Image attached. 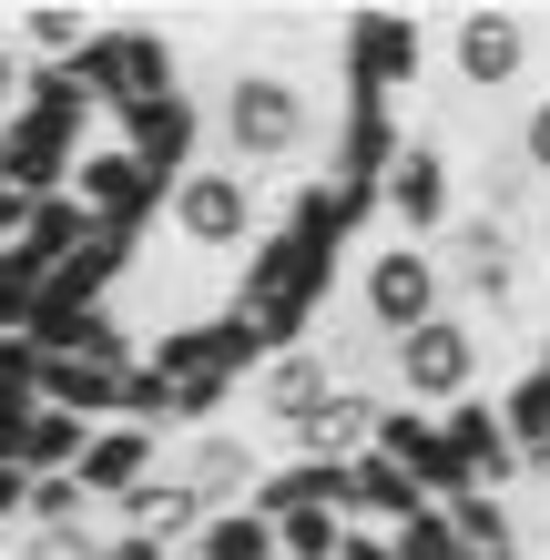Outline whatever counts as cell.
I'll use <instances>...</instances> for the list:
<instances>
[{
  "mask_svg": "<svg viewBox=\"0 0 550 560\" xmlns=\"http://www.w3.org/2000/svg\"><path fill=\"white\" fill-rule=\"evenodd\" d=\"M327 295H337V245H327V235H296V224L255 235L245 266H235V316H245L276 357L306 347V326L327 316Z\"/></svg>",
  "mask_w": 550,
  "mask_h": 560,
  "instance_id": "cell-1",
  "label": "cell"
},
{
  "mask_svg": "<svg viewBox=\"0 0 550 560\" xmlns=\"http://www.w3.org/2000/svg\"><path fill=\"white\" fill-rule=\"evenodd\" d=\"M214 143L235 153V163H296L306 143H316V92L296 82V72H235L214 92Z\"/></svg>",
  "mask_w": 550,
  "mask_h": 560,
  "instance_id": "cell-2",
  "label": "cell"
},
{
  "mask_svg": "<svg viewBox=\"0 0 550 560\" xmlns=\"http://www.w3.org/2000/svg\"><path fill=\"white\" fill-rule=\"evenodd\" d=\"M479 357H490V337H479V316H429L418 337H398V357H387V398L408 408H459L479 398Z\"/></svg>",
  "mask_w": 550,
  "mask_h": 560,
  "instance_id": "cell-3",
  "label": "cell"
},
{
  "mask_svg": "<svg viewBox=\"0 0 550 560\" xmlns=\"http://www.w3.org/2000/svg\"><path fill=\"white\" fill-rule=\"evenodd\" d=\"M358 316L377 326L387 347L418 337L429 316H448V276H438V245H408V235H387L367 266H358Z\"/></svg>",
  "mask_w": 550,
  "mask_h": 560,
  "instance_id": "cell-4",
  "label": "cell"
},
{
  "mask_svg": "<svg viewBox=\"0 0 550 560\" xmlns=\"http://www.w3.org/2000/svg\"><path fill=\"white\" fill-rule=\"evenodd\" d=\"M438 276H448V295H469L479 316H510L530 295V245L510 235V224H490V214H459L438 235Z\"/></svg>",
  "mask_w": 550,
  "mask_h": 560,
  "instance_id": "cell-5",
  "label": "cell"
},
{
  "mask_svg": "<svg viewBox=\"0 0 550 560\" xmlns=\"http://www.w3.org/2000/svg\"><path fill=\"white\" fill-rule=\"evenodd\" d=\"M72 72H82L92 103L143 113V103H164V92H174V42H164V31H143V21H113V31H92V42H82Z\"/></svg>",
  "mask_w": 550,
  "mask_h": 560,
  "instance_id": "cell-6",
  "label": "cell"
},
{
  "mask_svg": "<svg viewBox=\"0 0 550 560\" xmlns=\"http://www.w3.org/2000/svg\"><path fill=\"white\" fill-rule=\"evenodd\" d=\"M418 61H429V31L408 11H358L337 31V72H347V103H398L418 82Z\"/></svg>",
  "mask_w": 550,
  "mask_h": 560,
  "instance_id": "cell-7",
  "label": "cell"
},
{
  "mask_svg": "<svg viewBox=\"0 0 550 560\" xmlns=\"http://www.w3.org/2000/svg\"><path fill=\"white\" fill-rule=\"evenodd\" d=\"M448 224H459V163H448V143H438V133H408L398 174H387V235L438 245Z\"/></svg>",
  "mask_w": 550,
  "mask_h": 560,
  "instance_id": "cell-8",
  "label": "cell"
},
{
  "mask_svg": "<svg viewBox=\"0 0 550 560\" xmlns=\"http://www.w3.org/2000/svg\"><path fill=\"white\" fill-rule=\"evenodd\" d=\"M448 72H459V92H479V103H490V92H510V82H520L530 72V21L520 11H459V21H448Z\"/></svg>",
  "mask_w": 550,
  "mask_h": 560,
  "instance_id": "cell-9",
  "label": "cell"
},
{
  "mask_svg": "<svg viewBox=\"0 0 550 560\" xmlns=\"http://www.w3.org/2000/svg\"><path fill=\"white\" fill-rule=\"evenodd\" d=\"M174 235L204 245V255L255 245V184L235 174V163H194V174L174 184Z\"/></svg>",
  "mask_w": 550,
  "mask_h": 560,
  "instance_id": "cell-10",
  "label": "cell"
},
{
  "mask_svg": "<svg viewBox=\"0 0 550 560\" xmlns=\"http://www.w3.org/2000/svg\"><path fill=\"white\" fill-rule=\"evenodd\" d=\"M72 194H82V214H92V224H113V235H143V214H153V205H174V184H164V174H143L122 143L82 153V163H72Z\"/></svg>",
  "mask_w": 550,
  "mask_h": 560,
  "instance_id": "cell-11",
  "label": "cell"
},
{
  "mask_svg": "<svg viewBox=\"0 0 550 560\" xmlns=\"http://www.w3.org/2000/svg\"><path fill=\"white\" fill-rule=\"evenodd\" d=\"M398 153H408V122H398V103H347V113H337V153H327V184L387 194Z\"/></svg>",
  "mask_w": 550,
  "mask_h": 560,
  "instance_id": "cell-12",
  "label": "cell"
},
{
  "mask_svg": "<svg viewBox=\"0 0 550 560\" xmlns=\"http://www.w3.org/2000/svg\"><path fill=\"white\" fill-rule=\"evenodd\" d=\"M72 163H82V133H61L51 113L21 103L11 122H0V174H11L31 205H42V194H72Z\"/></svg>",
  "mask_w": 550,
  "mask_h": 560,
  "instance_id": "cell-13",
  "label": "cell"
},
{
  "mask_svg": "<svg viewBox=\"0 0 550 560\" xmlns=\"http://www.w3.org/2000/svg\"><path fill=\"white\" fill-rule=\"evenodd\" d=\"M204 103L194 92H164V103H143V113H122V153L143 163V174H164V184H184L194 174V143H204Z\"/></svg>",
  "mask_w": 550,
  "mask_h": 560,
  "instance_id": "cell-14",
  "label": "cell"
},
{
  "mask_svg": "<svg viewBox=\"0 0 550 560\" xmlns=\"http://www.w3.org/2000/svg\"><path fill=\"white\" fill-rule=\"evenodd\" d=\"M204 510H255V489H266V458H255V439H235V428H204V439L184 448L174 469Z\"/></svg>",
  "mask_w": 550,
  "mask_h": 560,
  "instance_id": "cell-15",
  "label": "cell"
},
{
  "mask_svg": "<svg viewBox=\"0 0 550 560\" xmlns=\"http://www.w3.org/2000/svg\"><path fill=\"white\" fill-rule=\"evenodd\" d=\"M438 428H448V448H459V469L479 479V489H500V500H520V448H510V428H500V398H459V408H438Z\"/></svg>",
  "mask_w": 550,
  "mask_h": 560,
  "instance_id": "cell-16",
  "label": "cell"
},
{
  "mask_svg": "<svg viewBox=\"0 0 550 560\" xmlns=\"http://www.w3.org/2000/svg\"><path fill=\"white\" fill-rule=\"evenodd\" d=\"M92 500H113V510H133L143 489H153V428H92V448H82V469H72Z\"/></svg>",
  "mask_w": 550,
  "mask_h": 560,
  "instance_id": "cell-17",
  "label": "cell"
},
{
  "mask_svg": "<svg viewBox=\"0 0 550 560\" xmlns=\"http://www.w3.org/2000/svg\"><path fill=\"white\" fill-rule=\"evenodd\" d=\"M255 510H266L276 530L285 520H347V469L337 458H276L266 489H255Z\"/></svg>",
  "mask_w": 550,
  "mask_h": 560,
  "instance_id": "cell-18",
  "label": "cell"
},
{
  "mask_svg": "<svg viewBox=\"0 0 550 560\" xmlns=\"http://www.w3.org/2000/svg\"><path fill=\"white\" fill-rule=\"evenodd\" d=\"M418 510H438V500L398 469V458H377V448H367L358 469H347V530H408Z\"/></svg>",
  "mask_w": 550,
  "mask_h": 560,
  "instance_id": "cell-19",
  "label": "cell"
},
{
  "mask_svg": "<svg viewBox=\"0 0 550 560\" xmlns=\"http://www.w3.org/2000/svg\"><path fill=\"white\" fill-rule=\"evenodd\" d=\"M327 398H337V377H327V357H316V347H285L276 368L255 377V408H266V428H276V439H296V428L327 408Z\"/></svg>",
  "mask_w": 550,
  "mask_h": 560,
  "instance_id": "cell-20",
  "label": "cell"
},
{
  "mask_svg": "<svg viewBox=\"0 0 550 560\" xmlns=\"http://www.w3.org/2000/svg\"><path fill=\"white\" fill-rule=\"evenodd\" d=\"M500 428H510V448H520V469L550 479V337H540L530 368L500 387Z\"/></svg>",
  "mask_w": 550,
  "mask_h": 560,
  "instance_id": "cell-21",
  "label": "cell"
},
{
  "mask_svg": "<svg viewBox=\"0 0 550 560\" xmlns=\"http://www.w3.org/2000/svg\"><path fill=\"white\" fill-rule=\"evenodd\" d=\"M42 408L61 418H122V368H103V357H51V377H42Z\"/></svg>",
  "mask_w": 550,
  "mask_h": 560,
  "instance_id": "cell-22",
  "label": "cell"
},
{
  "mask_svg": "<svg viewBox=\"0 0 550 560\" xmlns=\"http://www.w3.org/2000/svg\"><path fill=\"white\" fill-rule=\"evenodd\" d=\"M122 520H133V530H143L153 550H174V560H184L194 540H204V520H214V510H204V500H194V489H184V479H153V489H143V500H133V510H122Z\"/></svg>",
  "mask_w": 550,
  "mask_h": 560,
  "instance_id": "cell-23",
  "label": "cell"
},
{
  "mask_svg": "<svg viewBox=\"0 0 550 560\" xmlns=\"http://www.w3.org/2000/svg\"><path fill=\"white\" fill-rule=\"evenodd\" d=\"M92 235H103V224L82 214V194H42V205H31V235H21V255L61 276V266H72V255L92 245Z\"/></svg>",
  "mask_w": 550,
  "mask_h": 560,
  "instance_id": "cell-24",
  "label": "cell"
},
{
  "mask_svg": "<svg viewBox=\"0 0 550 560\" xmlns=\"http://www.w3.org/2000/svg\"><path fill=\"white\" fill-rule=\"evenodd\" d=\"M82 448H92V428L61 418V408H42V418H31V439H21V469L31 479H61V469H82Z\"/></svg>",
  "mask_w": 550,
  "mask_h": 560,
  "instance_id": "cell-25",
  "label": "cell"
},
{
  "mask_svg": "<svg viewBox=\"0 0 550 560\" xmlns=\"http://www.w3.org/2000/svg\"><path fill=\"white\" fill-rule=\"evenodd\" d=\"M42 295H51V266H31L21 245H0V337H31Z\"/></svg>",
  "mask_w": 550,
  "mask_h": 560,
  "instance_id": "cell-26",
  "label": "cell"
},
{
  "mask_svg": "<svg viewBox=\"0 0 550 560\" xmlns=\"http://www.w3.org/2000/svg\"><path fill=\"white\" fill-rule=\"evenodd\" d=\"M82 500H92V489L61 469V479H31V510H21V520H31L42 540H72V530H82Z\"/></svg>",
  "mask_w": 550,
  "mask_h": 560,
  "instance_id": "cell-27",
  "label": "cell"
},
{
  "mask_svg": "<svg viewBox=\"0 0 550 560\" xmlns=\"http://www.w3.org/2000/svg\"><path fill=\"white\" fill-rule=\"evenodd\" d=\"M122 266H133V235H113V224H103V235H92V245L72 255V266H61V285H72V295H92V306H103V285H113Z\"/></svg>",
  "mask_w": 550,
  "mask_h": 560,
  "instance_id": "cell-28",
  "label": "cell"
},
{
  "mask_svg": "<svg viewBox=\"0 0 550 560\" xmlns=\"http://www.w3.org/2000/svg\"><path fill=\"white\" fill-rule=\"evenodd\" d=\"M387 540H398V560H469V540H459L448 510H418L408 530H387Z\"/></svg>",
  "mask_w": 550,
  "mask_h": 560,
  "instance_id": "cell-29",
  "label": "cell"
},
{
  "mask_svg": "<svg viewBox=\"0 0 550 560\" xmlns=\"http://www.w3.org/2000/svg\"><path fill=\"white\" fill-rule=\"evenodd\" d=\"M82 42H92V21H82V11H31V51L82 61Z\"/></svg>",
  "mask_w": 550,
  "mask_h": 560,
  "instance_id": "cell-30",
  "label": "cell"
},
{
  "mask_svg": "<svg viewBox=\"0 0 550 560\" xmlns=\"http://www.w3.org/2000/svg\"><path fill=\"white\" fill-rule=\"evenodd\" d=\"M42 377H51L42 347H31V337H0V387H11V398H42Z\"/></svg>",
  "mask_w": 550,
  "mask_h": 560,
  "instance_id": "cell-31",
  "label": "cell"
},
{
  "mask_svg": "<svg viewBox=\"0 0 550 560\" xmlns=\"http://www.w3.org/2000/svg\"><path fill=\"white\" fill-rule=\"evenodd\" d=\"M31 418H42V398H11V387H0V469H21V439H31Z\"/></svg>",
  "mask_w": 550,
  "mask_h": 560,
  "instance_id": "cell-32",
  "label": "cell"
},
{
  "mask_svg": "<svg viewBox=\"0 0 550 560\" xmlns=\"http://www.w3.org/2000/svg\"><path fill=\"white\" fill-rule=\"evenodd\" d=\"M510 143H520V163H530V174L550 184V92H540L530 113H520V133H510Z\"/></svg>",
  "mask_w": 550,
  "mask_h": 560,
  "instance_id": "cell-33",
  "label": "cell"
},
{
  "mask_svg": "<svg viewBox=\"0 0 550 560\" xmlns=\"http://www.w3.org/2000/svg\"><path fill=\"white\" fill-rule=\"evenodd\" d=\"M31 103V72H21V51H0V122H11Z\"/></svg>",
  "mask_w": 550,
  "mask_h": 560,
  "instance_id": "cell-34",
  "label": "cell"
},
{
  "mask_svg": "<svg viewBox=\"0 0 550 560\" xmlns=\"http://www.w3.org/2000/svg\"><path fill=\"white\" fill-rule=\"evenodd\" d=\"M92 560H174V550H153L143 530H122V540H92Z\"/></svg>",
  "mask_w": 550,
  "mask_h": 560,
  "instance_id": "cell-35",
  "label": "cell"
},
{
  "mask_svg": "<svg viewBox=\"0 0 550 560\" xmlns=\"http://www.w3.org/2000/svg\"><path fill=\"white\" fill-rule=\"evenodd\" d=\"M21 510H31V469H0V530H11Z\"/></svg>",
  "mask_w": 550,
  "mask_h": 560,
  "instance_id": "cell-36",
  "label": "cell"
},
{
  "mask_svg": "<svg viewBox=\"0 0 550 560\" xmlns=\"http://www.w3.org/2000/svg\"><path fill=\"white\" fill-rule=\"evenodd\" d=\"M337 560H398V540H387V530H347V550Z\"/></svg>",
  "mask_w": 550,
  "mask_h": 560,
  "instance_id": "cell-37",
  "label": "cell"
},
{
  "mask_svg": "<svg viewBox=\"0 0 550 560\" xmlns=\"http://www.w3.org/2000/svg\"><path fill=\"white\" fill-rule=\"evenodd\" d=\"M510 560H530V550H510Z\"/></svg>",
  "mask_w": 550,
  "mask_h": 560,
  "instance_id": "cell-38",
  "label": "cell"
},
{
  "mask_svg": "<svg viewBox=\"0 0 550 560\" xmlns=\"http://www.w3.org/2000/svg\"><path fill=\"white\" fill-rule=\"evenodd\" d=\"M31 560H42V550H31Z\"/></svg>",
  "mask_w": 550,
  "mask_h": 560,
  "instance_id": "cell-39",
  "label": "cell"
}]
</instances>
